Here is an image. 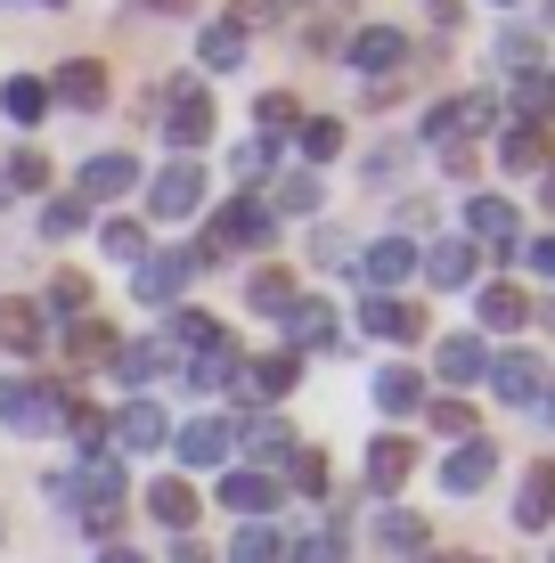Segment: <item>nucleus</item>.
Listing matches in <instances>:
<instances>
[{"mask_svg": "<svg viewBox=\"0 0 555 563\" xmlns=\"http://www.w3.org/2000/svg\"><path fill=\"white\" fill-rule=\"evenodd\" d=\"M164 367V343H114V376L123 384H147Z\"/></svg>", "mask_w": 555, "mask_h": 563, "instance_id": "obj_34", "label": "nucleus"}, {"mask_svg": "<svg viewBox=\"0 0 555 563\" xmlns=\"http://www.w3.org/2000/svg\"><path fill=\"white\" fill-rule=\"evenodd\" d=\"M499 164H507V172H540V164H547V140H540V131H507Z\"/></svg>", "mask_w": 555, "mask_h": 563, "instance_id": "obj_37", "label": "nucleus"}, {"mask_svg": "<svg viewBox=\"0 0 555 563\" xmlns=\"http://www.w3.org/2000/svg\"><path fill=\"white\" fill-rule=\"evenodd\" d=\"M221 507L229 515H245V522H262L278 507V482L270 474H254V465H245V474H221Z\"/></svg>", "mask_w": 555, "mask_h": 563, "instance_id": "obj_15", "label": "nucleus"}, {"mask_svg": "<svg viewBox=\"0 0 555 563\" xmlns=\"http://www.w3.org/2000/svg\"><path fill=\"white\" fill-rule=\"evenodd\" d=\"M425 278L449 286V295H457V286H474V238H442V245L425 254Z\"/></svg>", "mask_w": 555, "mask_h": 563, "instance_id": "obj_21", "label": "nucleus"}, {"mask_svg": "<svg viewBox=\"0 0 555 563\" xmlns=\"http://www.w3.org/2000/svg\"><path fill=\"white\" fill-rule=\"evenodd\" d=\"M409 269H417V245H409V238H376L368 254H359V278H368L376 295H392V286L409 278Z\"/></svg>", "mask_w": 555, "mask_h": 563, "instance_id": "obj_12", "label": "nucleus"}, {"mask_svg": "<svg viewBox=\"0 0 555 563\" xmlns=\"http://www.w3.org/2000/svg\"><path fill=\"white\" fill-rule=\"evenodd\" d=\"M0 205H9V180H0Z\"/></svg>", "mask_w": 555, "mask_h": 563, "instance_id": "obj_57", "label": "nucleus"}, {"mask_svg": "<svg viewBox=\"0 0 555 563\" xmlns=\"http://www.w3.org/2000/svg\"><path fill=\"white\" fill-rule=\"evenodd\" d=\"M335 155H343V123H328V114L302 123V164H335Z\"/></svg>", "mask_w": 555, "mask_h": 563, "instance_id": "obj_36", "label": "nucleus"}, {"mask_svg": "<svg viewBox=\"0 0 555 563\" xmlns=\"http://www.w3.org/2000/svg\"><path fill=\"white\" fill-rule=\"evenodd\" d=\"M547 212H555V164H547Z\"/></svg>", "mask_w": 555, "mask_h": 563, "instance_id": "obj_54", "label": "nucleus"}, {"mask_svg": "<svg viewBox=\"0 0 555 563\" xmlns=\"http://www.w3.org/2000/svg\"><path fill=\"white\" fill-rule=\"evenodd\" d=\"M547 515H555V465H531L523 490H514V522H523V531H547Z\"/></svg>", "mask_w": 555, "mask_h": 563, "instance_id": "obj_17", "label": "nucleus"}, {"mask_svg": "<svg viewBox=\"0 0 555 563\" xmlns=\"http://www.w3.org/2000/svg\"><path fill=\"white\" fill-rule=\"evenodd\" d=\"M531 269H540V278H555V238H531Z\"/></svg>", "mask_w": 555, "mask_h": 563, "instance_id": "obj_50", "label": "nucleus"}, {"mask_svg": "<svg viewBox=\"0 0 555 563\" xmlns=\"http://www.w3.org/2000/svg\"><path fill=\"white\" fill-rule=\"evenodd\" d=\"M400 57H409V33H392V25H368V33L352 42V66H359V74H392Z\"/></svg>", "mask_w": 555, "mask_h": 563, "instance_id": "obj_18", "label": "nucleus"}, {"mask_svg": "<svg viewBox=\"0 0 555 563\" xmlns=\"http://www.w3.org/2000/svg\"><path fill=\"white\" fill-rule=\"evenodd\" d=\"M49 99H66L74 114L107 107V66H99V57H66V66H57V82H49Z\"/></svg>", "mask_w": 555, "mask_h": 563, "instance_id": "obj_7", "label": "nucleus"}, {"mask_svg": "<svg viewBox=\"0 0 555 563\" xmlns=\"http://www.w3.org/2000/svg\"><path fill=\"white\" fill-rule=\"evenodd\" d=\"M547 327H555V302H547Z\"/></svg>", "mask_w": 555, "mask_h": 563, "instance_id": "obj_58", "label": "nucleus"}, {"mask_svg": "<svg viewBox=\"0 0 555 563\" xmlns=\"http://www.w3.org/2000/svg\"><path fill=\"white\" fill-rule=\"evenodd\" d=\"M295 376H302V360H295V352L254 360V393H262V400H286V393H295Z\"/></svg>", "mask_w": 555, "mask_h": 563, "instance_id": "obj_31", "label": "nucleus"}, {"mask_svg": "<svg viewBox=\"0 0 555 563\" xmlns=\"http://www.w3.org/2000/svg\"><path fill=\"white\" fill-rule=\"evenodd\" d=\"M180 563H204V555H188V548H180Z\"/></svg>", "mask_w": 555, "mask_h": 563, "instance_id": "obj_56", "label": "nucleus"}, {"mask_svg": "<svg viewBox=\"0 0 555 563\" xmlns=\"http://www.w3.org/2000/svg\"><path fill=\"white\" fill-rule=\"evenodd\" d=\"M82 197H57V205H42V229H49V238H74V229H82Z\"/></svg>", "mask_w": 555, "mask_h": 563, "instance_id": "obj_44", "label": "nucleus"}, {"mask_svg": "<svg viewBox=\"0 0 555 563\" xmlns=\"http://www.w3.org/2000/svg\"><path fill=\"white\" fill-rule=\"evenodd\" d=\"M254 310L286 319V310H295V278H286V269H262V278H254Z\"/></svg>", "mask_w": 555, "mask_h": 563, "instance_id": "obj_38", "label": "nucleus"}, {"mask_svg": "<svg viewBox=\"0 0 555 563\" xmlns=\"http://www.w3.org/2000/svg\"><path fill=\"white\" fill-rule=\"evenodd\" d=\"M0 424L9 433H57L66 424V393L33 384V376H0Z\"/></svg>", "mask_w": 555, "mask_h": 563, "instance_id": "obj_1", "label": "nucleus"}, {"mask_svg": "<svg viewBox=\"0 0 555 563\" xmlns=\"http://www.w3.org/2000/svg\"><path fill=\"white\" fill-rule=\"evenodd\" d=\"M466 229H474V245H490L499 262L523 245V229H514V205H507V197H474V205H466Z\"/></svg>", "mask_w": 555, "mask_h": 563, "instance_id": "obj_6", "label": "nucleus"}, {"mask_svg": "<svg viewBox=\"0 0 555 563\" xmlns=\"http://www.w3.org/2000/svg\"><path fill=\"white\" fill-rule=\"evenodd\" d=\"M286 563H343V539H335V531H302Z\"/></svg>", "mask_w": 555, "mask_h": 563, "instance_id": "obj_41", "label": "nucleus"}, {"mask_svg": "<svg viewBox=\"0 0 555 563\" xmlns=\"http://www.w3.org/2000/svg\"><path fill=\"white\" fill-rule=\"evenodd\" d=\"M490 384H499L507 409H531V400L547 393V367L531 360V352H507V360H490Z\"/></svg>", "mask_w": 555, "mask_h": 563, "instance_id": "obj_8", "label": "nucleus"}, {"mask_svg": "<svg viewBox=\"0 0 555 563\" xmlns=\"http://www.w3.org/2000/svg\"><path fill=\"white\" fill-rule=\"evenodd\" d=\"M490 114H499L490 99H449V107H433V114H425V140H442V147H457V140H474V131H482Z\"/></svg>", "mask_w": 555, "mask_h": 563, "instance_id": "obj_13", "label": "nucleus"}, {"mask_svg": "<svg viewBox=\"0 0 555 563\" xmlns=\"http://www.w3.org/2000/svg\"><path fill=\"white\" fill-rule=\"evenodd\" d=\"M147 515H156L164 531H188V522H197V490H188L180 474H164L156 490H147Z\"/></svg>", "mask_w": 555, "mask_h": 563, "instance_id": "obj_23", "label": "nucleus"}, {"mask_svg": "<svg viewBox=\"0 0 555 563\" xmlns=\"http://www.w3.org/2000/svg\"><path fill=\"white\" fill-rule=\"evenodd\" d=\"M99 563H147V555H131V548H107V555H99Z\"/></svg>", "mask_w": 555, "mask_h": 563, "instance_id": "obj_51", "label": "nucleus"}, {"mask_svg": "<svg viewBox=\"0 0 555 563\" xmlns=\"http://www.w3.org/2000/svg\"><path fill=\"white\" fill-rule=\"evenodd\" d=\"M359 327L385 335V343H417V335H425V310L400 302V295H368V302H359Z\"/></svg>", "mask_w": 555, "mask_h": 563, "instance_id": "obj_5", "label": "nucleus"}, {"mask_svg": "<svg viewBox=\"0 0 555 563\" xmlns=\"http://www.w3.org/2000/svg\"><path fill=\"white\" fill-rule=\"evenodd\" d=\"M286 335H295L302 352H328V343H335V319H328V302H311V295H302L295 310H286Z\"/></svg>", "mask_w": 555, "mask_h": 563, "instance_id": "obj_25", "label": "nucleus"}, {"mask_svg": "<svg viewBox=\"0 0 555 563\" xmlns=\"http://www.w3.org/2000/svg\"><path fill=\"white\" fill-rule=\"evenodd\" d=\"M164 140L180 147V155H197L204 140H213V107H204L197 82H171L164 90Z\"/></svg>", "mask_w": 555, "mask_h": 563, "instance_id": "obj_3", "label": "nucleus"}, {"mask_svg": "<svg viewBox=\"0 0 555 563\" xmlns=\"http://www.w3.org/2000/svg\"><path fill=\"white\" fill-rule=\"evenodd\" d=\"M131 180H140V164H131V155H90V164H82V205H107V197H123Z\"/></svg>", "mask_w": 555, "mask_h": 563, "instance_id": "obj_16", "label": "nucleus"}, {"mask_svg": "<svg viewBox=\"0 0 555 563\" xmlns=\"http://www.w3.org/2000/svg\"><path fill=\"white\" fill-rule=\"evenodd\" d=\"M99 245H107V254H114V262H140V254H147V238H140V221H107V229H99Z\"/></svg>", "mask_w": 555, "mask_h": 563, "instance_id": "obj_40", "label": "nucleus"}, {"mask_svg": "<svg viewBox=\"0 0 555 563\" xmlns=\"http://www.w3.org/2000/svg\"><path fill=\"white\" fill-rule=\"evenodd\" d=\"M49 343V319H42V302H0V352H16V360H33Z\"/></svg>", "mask_w": 555, "mask_h": 563, "instance_id": "obj_9", "label": "nucleus"}, {"mask_svg": "<svg viewBox=\"0 0 555 563\" xmlns=\"http://www.w3.org/2000/svg\"><path fill=\"white\" fill-rule=\"evenodd\" d=\"M474 310H482V327H490V335H514V327L531 319V302L514 295V286H482V302H474Z\"/></svg>", "mask_w": 555, "mask_h": 563, "instance_id": "obj_27", "label": "nucleus"}, {"mask_svg": "<svg viewBox=\"0 0 555 563\" xmlns=\"http://www.w3.org/2000/svg\"><path fill=\"white\" fill-rule=\"evenodd\" d=\"M0 180H9V197H16V188H42V180H49V164H42V155H33V147H16Z\"/></svg>", "mask_w": 555, "mask_h": 563, "instance_id": "obj_42", "label": "nucleus"}, {"mask_svg": "<svg viewBox=\"0 0 555 563\" xmlns=\"http://www.w3.org/2000/svg\"><path fill=\"white\" fill-rule=\"evenodd\" d=\"M0 107H9V123H42L49 114V82L42 74H16V82H0Z\"/></svg>", "mask_w": 555, "mask_h": 563, "instance_id": "obj_26", "label": "nucleus"}, {"mask_svg": "<svg viewBox=\"0 0 555 563\" xmlns=\"http://www.w3.org/2000/svg\"><path fill=\"white\" fill-rule=\"evenodd\" d=\"M286 474H295V490H328V457H319V450H302V457H286Z\"/></svg>", "mask_w": 555, "mask_h": 563, "instance_id": "obj_45", "label": "nucleus"}, {"mask_svg": "<svg viewBox=\"0 0 555 563\" xmlns=\"http://www.w3.org/2000/svg\"><path fill=\"white\" fill-rule=\"evenodd\" d=\"M147 9H188V0H147Z\"/></svg>", "mask_w": 555, "mask_h": 563, "instance_id": "obj_55", "label": "nucleus"}, {"mask_svg": "<svg viewBox=\"0 0 555 563\" xmlns=\"http://www.w3.org/2000/svg\"><path fill=\"white\" fill-rule=\"evenodd\" d=\"M376 409H392V417L425 409V376L417 367H376Z\"/></svg>", "mask_w": 555, "mask_h": 563, "instance_id": "obj_24", "label": "nucleus"}, {"mask_svg": "<svg viewBox=\"0 0 555 563\" xmlns=\"http://www.w3.org/2000/svg\"><path fill=\"white\" fill-rule=\"evenodd\" d=\"M514 114H523V131H540L555 114V74H523V82H514Z\"/></svg>", "mask_w": 555, "mask_h": 563, "instance_id": "obj_30", "label": "nucleus"}, {"mask_svg": "<svg viewBox=\"0 0 555 563\" xmlns=\"http://www.w3.org/2000/svg\"><path fill=\"white\" fill-rule=\"evenodd\" d=\"M278 555H286V548H278L270 522H245V531L229 539V563H278Z\"/></svg>", "mask_w": 555, "mask_h": 563, "instance_id": "obj_32", "label": "nucleus"}, {"mask_svg": "<svg viewBox=\"0 0 555 563\" xmlns=\"http://www.w3.org/2000/svg\"><path fill=\"white\" fill-rule=\"evenodd\" d=\"M262 164H270V140H245L237 147V180H262Z\"/></svg>", "mask_w": 555, "mask_h": 563, "instance_id": "obj_48", "label": "nucleus"}, {"mask_svg": "<svg viewBox=\"0 0 555 563\" xmlns=\"http://www.w3.org/2000/svg\"><path fill=\"white\" fill-rule=\"evenodd\" d=\"M171 343H180V352H221V327L204 319V310H171Z\"/></svg>", "mask_w": 555, "mask_h": 563, "instance_id": "obj_33", "label": "nucleus"}, {"mask_svg": "<svg viewBox=\"0 0 555 563\" xmlns=\"http://www.w3.org/2000/svg\"><path fill=\"white\" fill-rule=\"evenodd\" d=\"M188 278H197V254H140V278L131 286H140V302H171Z\"/></svg>", "mask_w": 555, "mask_h": 563, "instance_id": "obj_11", "label": "nucleus"}, {"mask_svg": "<svg viewBox=\"0 0 555 563\" xmlns=\"http://www.w3.org/2000/svg\"><path fill=\"white\" fill-rule=\"evenodd\" d=\"M262 123L286 131V123H295V99H286V90H270V99H262Z\"/></svg>", "mask_w": 555, "mask_h": 563, "instance_id": "obj_49", "label": "nucleus"}, {"mask_svg": "<svg viewBox=\"0 0 555 563\" xmlns=\"http://www.w3.org/2000/svg\"><path fill=\"white\" fill-rule=\"evenodd\" d=\"M229 433H237V424H221V417L180 424V457H188V465H229Z\"/></svg>", "mask_w": 555, "mask_h": 563, "instance_id": "obj_19", "label": "nucleus"}, {"mask_svg": "<svg viewBox=\"0 0 555 563\" xmlns=\"http://www.w3.org/2000/svg\"><path fill=\"white\" fill-rule=\"evenodd\" d=\"M409 474H417V441H400V433L368 441V490H376V498H392Z\"/></svg>", "mask_w": 555, "mask_h": 563, "instance_id": "obj_10", "label": "nucleus"}, {"mask_svg": "<svg viewBox=\"0 0 555 563\" xmlns=\"http://www.w3.org/2000/svg\"><path fill=\"white\" fill-rule=\"evenodd\" d=\"M540 409H547V424H555V384H547V393H540Z\"/></svg>", "mask_w": 555, "mask_h": 563, "instance_id": "obj_52", "label": "nucleus"}, {"mask_svg": "<svg viewBox=\"0 0 555 563\" xmlns=\"http://www.w3.org/2000/svg\"><path fill=\"white\" fill-rule=\"evenodd\" d=\"M490 474H499V450H490V441H457V457L442 465V490H457V498H474V490H482Z\"/></svg>", "mask_w": 555, "mask_h": 563, "instance_id": "obj_14", "label": "nucleus"}, {"mask_svg": "<svg viewBox=\"0 0 555 563\" xmlns=\"http://www.w3.org/2000/svg\"><path fill=\"white\" fill-rule=\"evenodd\" d=\"M49 302L66 310V319H82V310H90V286H82V278H57V286H49Z\"/></svg>", "mask_w": 555, "mask_h": 563, "instance_id": "obj_47", "label": "nucleus"}, {"mask_svg": "<svg viewBox=\"0 0 555 563\" xmlns=\"http://www.w3.org/2000/svg\"><path fill=\"white\" fill-rule=\"evenodd\" d=\"M376 539H385L392 555H425V522H417V515H385V522H376Z\"/></svg>", "mask_w": 555, "mask_h": 563, "instance_id": "obj_35", "label": "nucleus"}, {"mask_svg": "<svg viewBox=\"0 0 555 563\" xmlns=\"http://www.w3.org/2000/svg\"><path fill=\"white\" fill-rule=\"evenodd\" d=\"M245 441H254V457H262V465H286V457H295V450H286V424H278V417L245 424Z\"/></svg>", "mask_w": 555, "mask_h": 563, "instance_id": "obj_39", "label": "nucleus"}, {"mask_svg": "<svg viewBox=\"0 0 555 563\" xmlns=\"http://www.w3.org/2000/svg\"><path fill=\"white\" fill-rule=\"evenodd\" d=\"M164 433H171V424H164L156 400H131V409L114 417V441H123V450H164Z\"/></svg>", "mask_w": 555, "mask_h": 563, "instance_id": "obj_20", "label": "nucleus"}, {"mask_svg": "<svg viewBox=\"0 0 555 563\" xmlns=\"http://www.w3.org/2000/svg\"><path fill=\"white\" fill-rule=\"evenodd\" d=\"M433 433H449V441H474V409H466V400H433Z\"/></svg>", "mask_w": 555, "mask_h": 563, "instance_id": "obj_43", "label": "nucleus"}, {"mask_svg": "<svg viewBox=\"0 0 555 563\" xmlns=\"http://www.w3.org/2000/svg\"><path fill=\"white\" fill-rule=\"evenodd\" d=\"M147 205H156V221H188V212L204 205V172L188 164V155H180V164H164L156 188H147Z\"/></svg>", "mask_w": 555, "mask_h": 563, "instance_id": "obj_4", "label": "nucleus"}, {"mask_svg": "<svg viewBox=\"0 0 555 563\" xmlns=\"http://www.w3.org/2000/svg\"><path fill=\"white\" fill-rule=\"evenodd\" d=\"M278 212H319V180L311 172H295V180L278 188Z\"/></svg>", "mask_w": 555, "mask_h": 563, "instance_id": "obj_46", "label": "nucleus"}, {"mask_svg": "<svg viewBox=\"0 0 555 563\" xmlns=\"http://www.w3.org/2000/svg\"><path fill=\"white\" fill-rule=\"evenodd\" d=\"M425 563H482V555H425Z\"/></svg>", "mask_w": 555, "mask_h": 563, "instance_id": "obj_53", "label": "nucleus"}, {"mask_svg": "<svg viewBox=\"0 0 555 563\" xmlns=\"http://www.w3.org/2000/svg\"><path fill=\"white\" fill-rule=\"evenodd\" d=\"M66 360H74V367H99V360H114V327H99V319H74V327H66Z\"/></svg>", "mask_w": 555, "mask_h": 563, "instance_id": "obj_28", "label": "nucleus"}, {"mask_svg": "<svg viewBox=\"0 0 555 563\" xmlns=\"http://www.w3.org/2000/svg\"><path fill=\"white\" fill-rule=\"evenodd\" d=\"M433 367H442V384H474V376H490V352H482L474 335H442Z\"/></svg>", "mask_w": 555, "mask_h": 563, "instance_id": "obj_22", "label": "nucleus"}, {"mask_svg": "<svg viewBox=\"0 0 555 563\" xmlns=\"http://www.w3.org/2000/svg\"><path fill=\"white\" fill-rule=\"evenodd\" d=\"M254 245H270V212L262 205H221L213 212V238H204V254L197 262H229V254H254Z\"/></svg>", "mask_w": 555, "mask_h": 563, "instance_id": "obj_2", "label": "nucleus"}, {"mask_svg": "<svg viewBox=\"0 0 555 563\" xmlns=\"http://www.w3.org/2000/svg\"><path fill=\"white\" fill-rule=\"evenodd\" d=\"M204 66H213V74L245 66V16H221V25L204 33Z\"/></svg>", "mask_w": 555, "mask_h": 563, "instance_id": "obj_29", "label": "nucleus"}]
</instances>
